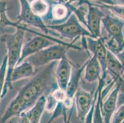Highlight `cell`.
I'll use <instances>...</instances> for the list:
<instances>
[{
	"label": "cell",
	"mask_w": 124,
	"mask_h": 123,
	"mask_svg": "<svg viewBox=\"0 0 124 123\" xmlns=\"http://www.w3.org/2000/svg\"><path fill=\"white\" fill-rule=\"evenodd\" d=\"M56 43L66 44L67 43L65 41L64 42L63 41L57 39L55 37L49 36L40 33L37 35V36L33 37L27 42L23 44L21 51V57L17 65L21 64L30 56Z\"/></svg>",
	"instance_id": "cell-5"
},
{
	"label": "cell",
	"mask_w": 124,
	"mask_h": 123,
	"mask_svg": "<svg viewBox=\"0 0 124 123\" xmlns=\"http://www.w3.org/2000/svg\"><path fill=\"white\" fill-rule=\"evenodd\" d=\"M122 46H124V42H123L122 44Z\"/></svg>",
	"instance_id": "cell-31"
},
{
	"label": "cell",
	"mask_w": 124,
	"mask_h": 123,
	"mask_svg": "<svg viewBox=\"0 0 124 123\" xmlns=\"http://www.w3.org/2000/svg\"><path fill=\"white\" fill-rule=\"evenodd\" d=\"M119 87L112 91L104 102L102 101L101 105V113L104 123H110L114 113L116 111Z\"/></svg>",
	"instance_id": "cell-14"
},
{
	"label": "cell",
	"mask_w": 124,
	"mask_h": 123,
	"mask_svg": "<svg viewBox=\"0 0 124 123\" xmlns=\"http://www.w3.org/2000/svg\"><path fill=\"white\" fill-rule=\"evenodd\" d=\"M29 29L22 25L16 28V31L11 34H4L1 36L2 42L4 43L7 48L8 62L7 70L6 75L5 83L1 94V99L6 95L9 90L12 87L11 82V75L13 70L17 65L21 57V51L23 44L25 31Z\"/></svg>",
	"instance_id": "cell-2"
},
{
	"label": "cell",
	"mask_w": 124,
	"mask_h": 123,
	"mask_svg": "<svg viewBox=\"0 0 124 123\" xmlns=\"http://www.w3.org/2000/svg\"><path fill=\"white\" fill-rule=\"evenodd\" d=\"M71 73L72 65L66 56L59 60L54 70V77L58 88L66 91Z\"/></svg>",
	"instance_id": "cell-11"
},
{
	"label": "cell",
	"mask_w": 124,
	"mask_h": 123,
	"mask_svg": "<svg viewBox=\"0 0 124 123\" xmlns=\"http://www.w3.org/2000/svg\"><path fill=\"white\" fill-rule=\"evenodd\" d=\"M57 61L37 69L31 77L20 89L15 97L10 102L0 119V123H5L13 117L17 116L33 107L43 95H47L58 87L54 77V70Z\"/></svg>",
	"instance_id": "cell-1"
},
{
	"label": "cell",
	"mask_w": 124,
	"mask_h": 123,
	"mask_svg": "<svg viewBox=\"0 0 124 123\" xmlns=\"http://www.w3.org/2000/svg\"><path fill=\"white\" fill-rule=\"evenodd\" d=\"M102 73L101 65L96 57L92 55L85 62L84 69V80L88 83H92L99 81Z\"/></svg>",
	"instance_id": "cell-13"
},
{
	"label": "cell",
	"mask_w": 124,
	"mask_h": 123,
	"mask_svg": "<svg viewBox=\"0 0 124 123\" xmlns=\"http://www.w3.org/2000/svg\"><path fill=\"white\" fill-rule=\"evenodd\" d=\"M75 8V6L74 4L56 1V3L50 6L49 12L44 19L45 18L47 20L50 19L53 22H56L55 25L59 24L65 22L69 17Z\"/></svg>",
	"instance_id": "cell-10"
},
{
	"label": "cell",
	"mask_w": 124,
	"mask_h": 123,
	"mask_svg": "<svg viewBox=\"0 0 124 123\" xmlns=\"http://www.w3.org/2000/svg\"><path fill=\"white\" fill-rule=\"evenodd\" d=\"M106 76V74L102 75L101 78L99 80V84L98 86V94L95 106H94V112H93V123H104L102 113H101V105L102 101V97H103V96L102 95V87H103L104 84V79H105Z\"/></svg>",
	"instance_id": "cell-18"
},
{
	"label": "cell",
	"mask_w": 124,
	"mask_h": 123,
	"mask_svg": "<svg viewBox=\"0 0 124 123\" xmlns=\"http://www.w3.org/2000/svg\"><path fill=\"white\" fill-rule=\"evenodd\" d=\"M91 1H93L92 2H94V3L107 4V5H114V0H91Z\"/></svg>",
	"instance_id": "cell-26"
},
{
	"label": "cell",
	"mask_w": 124,
	"mask_h": 123,
	"mask_svg": "<svg viewBox=\"0 0 124 123\" xmlns=\"http://www.w3.org/2000/svg\"><path fill=\"white\" fill-rule=\"evenodd\" d=\"M18 123H30V122L27 117L22 113L18 117Z\"/></svg>",
	"instance_id": "cell-27"
},
{
	"label": "cell",
	"mask_w": 124,
	"mask_h": 123,
	"mask_svg": "<svg viewBox=\"0 0 124 123\" xmlns=\"http://www.w3.org/2000/svg\"><path fill=\"white\" fill-rule=\"evenodd\" d=\"M54 1L63 3H69V4H74V5L79 1L80 0H54Z\"/></svg>",
	"instance_id": "cell-28"
},
{
	"label": "cell",
	"mask_w": 124,
	"mask_h": 123,
	"mask_svg": "<svg viewBox=\"0 0 124 123\" xmlns=\"http://www.w3.org/2000/svg\"><path fill=\"white\" fill-rule=\"evenodd\" d=\"M37 72V69L29 62L23 60L21 64H18L13 70L11 75V82H16L22 79L28 78L34 76Z\"/></svg>",
	"instance_id": "cell-15"
},
{
	"label": "cell",
	"mask_w": 124,
	"mask_h": 123,
	"mask_svg": "<svg viewBox=\"0 0 124 123\" xmlns=\"http://www.w3.org/2000/svg\"><path fill=\"white\" fill-rule=\"evenodd\" d=\"M120 1L122 2V3H124V0H120Z\"/></svg>",
	"instance_id": "cell-30"
},
{
	"label": "cell",
	"mask_w": 124,
	"mask_h": 123,
	"mask_svg": "<svg viewBox=\"0 0 124 123\" xmlns=\"http://www.w3.org/2000/svg\"><path fill=\"white\" fill-rule=\"evenodd\" d=\"M86 4L88 6V12L86 15V27L93 38L97 39L101 37V25L102 18L105 14L100 9V7L96 6L90 0H80L76 6Z\"/></svg>",
	"instance_id": "cell-6"
},
{
	"label": "cell",
	"mask_w": 124,
	"mask_h": 123,
	"mask_svg": "<svg viewBox=\"0 0 124 123\" xmlns=\"http://www.w3.org/2000/svg\"><path fill=\"white\" fill-rule=\"evenodd\" d=\"M30 6L34 14L41 19L46 16L50 8V4L46 0H32Z\"/></svg>",
	"instance_id": "cell-19"
},
{
	"label": "cell",
	"mask_w": 124,
	"mask_h": 123,
	"mask_svg": "<svg viewBox=\"0 0 124 123\" xmlns=\"http://www.w3.org/2000/svg\"><path fill=\"white\" fill-rule=\"evenodd\" d=\"M73 110L74 108H72L71 110H70L69 115H67V113H66L63 115V118H64V123H71V117H72V115Z\"/></svg>",
	"instance_id": "cell-25"
},
{
	"label": "cell",
	"mask_w": 124,
	"mask_h": 123,
	"mask_svg": "<svg viewBox=\"0 0 124 123\" xmlns=\"http://www.w3.org/2000/svg\"><path fill=\"white\" fill-rule=\"evenodd\" d=\"M7 56H4L2 64L0 66V100L1 99V94L5 83L6 75V70H7Z\"/></svg>",
	"instance_id": "cell-21"
},
{
	"label": "cell",
	"mask_w": 124,
	"mask_h": 123,
	"mask_svg": "<svg viewBox=\"0 0 124 123\" xmlns=\"http://www.w3.org/2000/svg\"><path fill=\"white\" fill-rule=\"evenodd\" d=\"M123 66L117 57L112 52L108 49L107 51V71L109 70L115 75H119L122 70Z\"/></svg>",
	"instance_id": "cell-20"
},
{
	"label": "cell",
	"mask_w": 124,
	"mask_h": 123,
	"mask_svg": "<svg viewBox=\"0 0 124 123\" xmlns=\"http://www.w3.org/2000/svg\"><path fill=\"white\" fill-rule=\"evenodd\" d=\"M49 30L56 31L61 37L74 41L83 37L93 38L90 31L81 25L79 20L74 13L61 23L57 25H46Z\"/></svg>",
	"instance_id": "cell-4"
},
{
	"label": "cell",
	"mask_w": 124,
	"mask_h": 123,
	"mask_svg": "<svg viewBox=\"0 0 124 123\" xmlns=\"http://www.w3.org/2000/svg\"><path fill=\"white\" fill-rule=\"evenodd\" d=\"M12 123V121H11V122H10V123Z\"/></svg>",
	"instance_id": "cell-32"
},
{
	"label": "cell",
	"mask_w": 124,
	"mask_h": 123,
	"mask_svg": "<svg viewBox=\"0 0 124 123\" xmlns=\"http://www.w3.org/2000/svg\"><path fill=\"white\" fill-rule=\"evenodd\" d=\"M21 6V11L17 22L19 24H25L40 29L45 35L50 33L46 24L40 17L34 14L31 9L30 2L28 0H19Z\"/></svg>",
	"instance_id": "cell-9"
},
{
	"label": "cell",
	"mask_w": 124,
	"mask_h": 123,
	"mask_svg": "<svg viewBox=\"0 0 124 123\" xmlns=\"http://www.w3.org/2000/svg\"><path fill=\"white\" fill-rule=\"evenodd\" d=\"M124 121V105L114 113L110 123H122Z\"/></svg>",
	"instance_id": "cell-23"
},
{
	"label": "cell",
	"mask_w": 124,
	"mask_h": 123,
	"mask_svg": "<svg viewBox=\"0 0 124 123\" xmlns=\"http://www.w3.org/2000/svg\"><path fill=\"white\" fill-rule=\"evenodd\" d=\"M82 46L86 51L90 52L92 55L96 57L102 70V74L107 73V51L104 39L101 37L99 38L83 37L82 38Z\"/></svg>",
	"instance_id": "cell-7"
},
{
	"label": "cell",
	"mask_w": 124,
	"mask_h": 123,
	"mask_svg": "<svg viewBox=\"0 0 124 123\" xmlns=\"http://www.w3.org/2000/svg\"><path fill=\"white\" fill-rule=\"evenodd\" d=\"M46 95H43L37 100L35 104L27 111L22 113L29 119L30 123H40L41 116L45 111ZM22 114V113H21Z\"/></svg>",
	"instance_id": "cell-16"
},
{
	"label": "cell",
	"mask_w": 124,
	"mask_h": 123,
	"mask_svg": "<svg viewBox=\"0 0 124 123\" xmlns=\"http://www.w3.org/2000/svg\"><path fill=\"white\" fill-rule=\"evenodd\" d=\"M57 102L56 100L53 97L51 94H48L46 95V103H45V111L48 113H53L57 107Z\"/></svg>",
	"instance_id": "cell-22"
},
{
	"label": "cell",
	"mask_w": 124,
	"mask_h": 123,
	"mask_svg": "<svg viewBox=\"0 0 124 123\" xmlns=\"http://www.w3.org/2000/svg\"><path fill=\"white\" fill-rule=\"evenodd\" d=\"M74 42L75 41L70 43H56L30 56L25 60L29 62L35 69H38L51 62L60 60L63 57H66L69 49H81L80 47L74 44Z\"/></svg>",
	"instance_id": "cell-3"
},
{
	"label": "cell",
	"mask_w": 124,
	"mask_h": 123,
	"mask_svg": "<svg viewBox=\"0 0 124 123\" xmlns=\"http://www.w3.org/2000/svg\"><path fill=\"white\" fill-rule=\"evenodd\" d=\"M101 23L108 33L113 38L120 47L124 42L122 35L123 24L120 20L109 15H105Z\"/></svg>",
	"instance_id": "cell-12"
},
{
	"label": "cell",
	"mask_w": 124,
	"mask_h": 123,
	"mask_svg": "<svg viewBox=\"0 0 124 123\" xmlns=\"http://www.w3.org/2000/svg\"><path fill=\"white\" fill-rule=\"evenodd\" d=\"M117 58L119 59V60L120 61V62L121 63V64L122 65L123 67H124V52H123L121 53V54H118V56H117Z\"/></svg>",
	"instance_id": "cell-29"
},
{
	"label": "cell",
	"mask_w": 124,
	"mask_h": 123,
	"mask_svg": "<svg viewBox=\"0 0 124 123\" xmlns=\"http://www.w3.org/2000/svg\"><path fill=\"white\" fill-rule=\"evenodd\" d=\"M85 66V63L80 68L74 70V72L72 71L70 78L66 90L67 98L70 100H74V95L78 88L80 87V81L82 77V73L84 72Z\"/></svg>",
	"instance_id": "cell-17"
},
{
	"label": "cell",
	"mask_w": 124,
	"mask_h": 123,
	"mask_svg": "<svg viewBox=\"0 0 124 123\" xmlns=\"http://www.w3.org/2000/svg\"><path fill=\"white\" fill-rule=\"evenodd\" d=\"M96 100H94V102H93V105L91 107V109H90L88 113L87 114V115H86L85 118L84 123H93V112H94V106H95V103L96 101Z\"/></svg>",
	"instance_id": "cell-24"
},
{
	"label": "cell",
	"mask_w": 124,
	"mask_h": 123,
	"mask_svg": "<svg viewBox=\"0 0 124 123\" xmlns=\"http://www.w3.org/2000/svg\"><path fill=\"white\" fill-rule=\"evenodd\" d=\"M98 94V87H97L94 94L91 93L82 89L78 88L74 97V105H75L77 117L80 121L84 119L93 105V102L97 99Z\"/></svg>",
	"instance_id": "cell-8"
}]
</instances>
